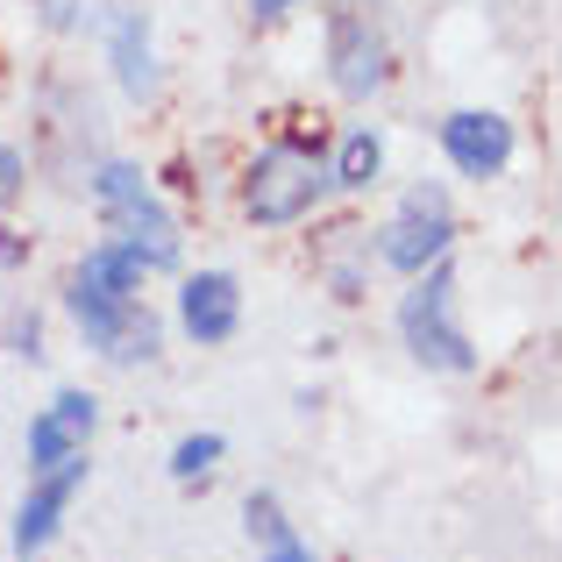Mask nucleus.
Listing matches in <instances>:
<instances>
[{
    "label": "nucleus",
    "mask_w": 562,
    "mask_h": 562,
    "mask_svg": "<svg viewBox=\"0 0 562 562\" xmlns=\"http://www.w3.org/2000/svg\"><path fill=\"white\" fill-rule=\"evenodd\" d=\"M22 257H29V243H14V235L0 228V271H14V263H22Z\"/></svg>",
    "instance_id": "nucleus-20"
},
{
    "label": "nucleus",
    "mask_w": 562,
    "mask_h": 562,
    "mask_svg": "<svg viewBox=\"0 0 562 562\" xmlns=\"http://www.w3.org/2000/svg\"><path fill=\"white\" fill-rule=\"evenodd\" d=\"M108 57H114V79H122V93L128 100H150L157 93V43H150V22H143L136 8H122V14H108Z\"/></svg>",
    "instance_id": "nucleus-11"
},
{
    "label": "nucleus",
    "mask_w": 562,
    "mask_h": 562,
    "mask_svg": "<svg viewBox=\"0 0 562 562\" xmlns=\"http://www.w3.org/2000/svg\"><path fill=\"white\" fill-rule=\"evenodd\" d=\"M441 157L456 165V179H498V171L513 165V122L492 108H456L449 122H441Z\"/></svg>",
    "instance_id": "nucleus-8"
},
{
    "label": "nucleus",
    "mask_w": 562,
    "mask_h": 562,
    "mask_svg": "<svg viewBox=\"0 0 562 562\" xmlns=\"http://www.w3.org/2000/svg\"><path fill=\"white\" fill-rule=\"evenodd\" d=\"M328 79L342 100H371L392 79V50H384L371 14H335L328 22Z\"/></svg>",
    "instance_id": "nucleus-6"
},
{
    "label": "nucleus",
    "mask_w": 562,
    "mask_h": 562,
    "mask_svg": "<svg viewBox=\"0 0 562 562\" xmlns=\"http://www.w3.org/2000/svg\"><path fill=\"white\" fill-rule=\"evenodd\" d=\"M43 22L50 29H79V0H43Z\"/></svg>",
    "instance_id": "nucleus-18"
},
{
    "label": "nucleus",
    "mask_w": 562,
    "mask_h": 562,
    "mask_svg": "<svg viewBox=\"0 0 562 562\" xmlns=\"http://www.w3.org/2000/svg\"><path fill=\"white\" fill-rule=\"evenodd\" d=\"M14 357H29V363L43 357V321H36V314H22V321H14Z\"/></svg>",
    "instance_id": "nucleus-17"
},
{
    "label": "nucleus",
    "mask_w": 562,
    "mask_h": 562,
    "mask_svg": "<svg viewBox=\"0 0 562 562\" xmlns=\"http://www.w3.org/2000/svg\"><path fill=\"white\" fill-rule=\"evenodd\" d=\"M93 427H100V398L79 392V384H65V392H57L50 406L29 420V477H43V470H57V463H71V456H86Z\"/></svg>",
    "instance_id": "nucleus-7"
},
{
    "label": "nucleus",
    "mask_w": 562,
    "mask_h": 562,
    "mask_svg": "<svg viewBox=\"0 0 562 562\" xmlns=\"http://www.w3.org/2000/svg\"><path fill=\"white\" fill-rule=\"evenodd\" d=\"M243 527H249V541H257V555H263V549H285V541H300V535H292V520H285V506H278L271 492H249Z\"/></svg>",
    "instance_id": "nucleus-13"
},
{
    "label": "nucleus",
    "mask_w": 562,
    "mask_h": 562,
    "mask_svg": "<svg viewBox=\"0 0 562 562\" xmlns=\"http://www.w3.org/2000/svg\"><path fill=\"white\" fill-rule=\"evenodd\" d=\"M179 328L200 349L235 342V328H243V285H235V271H192L186 278L179 285Z\"/></svg>",
    "instance_id": "nucleus-9"
},
{
    "label": "nucleus",
    "mask_w": 562,
    "mask_h": 562,
    "mask_svg": "<svg viewBox=\"0 0 562 562\" xmlns=\"http://www.w3.org/2000/svg\"><path fill=\"white\" fill-rule=\"evenodd\" d=\"M456 249V206L441 186H406V200H398V214L378 228V257L392 263L398 278L427 271V263H441Z\"/></svg>",
    "instance_id": "nucleus-4"
},
{
    "label": "nucleus",
    "mask_w": 562,
    "mask_h": 562,
    "mask_svg": "<svg viewBox=\"0 0 562 562\" xmlns=\"http://www.w3.org/2000/svg\"><path fill=\"white\" fill-rule=\"evenodd\" d=\"M398 342L413 349V363H427V371H441V378L477 371V349H470L463 321H456V271H449V257L427 263V271H413V285L398 292Z\"/></svg>",
    "instance_id": "nucleus-1"
},
{
    "label": "nucleus",
    "mask_w": 562,
    "mask_h": 562,
    "mask_svg": "<svg viewBox=\"0 0 562 562\" xmlns=\"http://www.w3.org/2000/svg\"><path fill=\"white\" fill-rule=\"evenodd\" d=\"M328 200V157L314 143H271L257 150V165L243 171V214L257 228H292Z\"/></svg>",
    "instance_id": "nucleus-2"
},
{
    "label": "nucleus",
    "mask_w": 562,
    "mask_h": 562,
    "mask_svg": "<svg viewBox=\"0 0 562 562\" xmlns=\"http://www.w3.org/2000/svg\"><path fill=\"white\" fill-rule=\"evenodd\" d=\"M86 456H71V463H57V470H43V477H29V498L14 506V555L22 562H36L43 549H50L57 535H65V513H71V498L86 492Z\"/></svg>",
    "instance_id": "nucleus-5"
},
{
    "label": "nucleus",
    "mask_w": 562,
    "mask_h": 562,
    "mask_svg": "<svg viewBox=\"0 0 562 562\" xmlns=\"http://www.w3.org/2000/svg\"><path fill=\"white\" fill-rule=\"evenodd\" d=\"M22 186H29L22 150H14V143H0V206H14V200H22Z\"/></svg>",
    "instance_id": "nucleus-16"
},
{
    "label": "nucleus",
    "mask_w": 562,
    "mask_h": 562,
    "mask_svg": "<svg viewBox=\"0 0 562 562\" xmlns=\"http://www.w3.org/2000/svg\"><path fill=\"white\" fill-rule=\"evenodd\" d=\"M221 456H228V441H221V435H186L179 449H171V484H200V477H214Z\"/></svg>",
    "instance_id": "nucleus-14"
},
{
    "label": "nucleus",
    "mask_w": 562,
    "mask_h": 562,
    "mask_svg": "<svg viewBox=\"0 0 562 562\" xmlns=\"http://www.w3.org/2000/svg\"><path fill=\"white\" fill-rule=\"evenodd\" d=\"M65 314L79 321V335L100 349L108 363H150L157 357V314L136 300V292H108V285H93V278H79L71 271V285H65Z\"/></svg>",
    "instance_id": "nucleus-3"
},
{
    "label": "nucleus",
    "mask_w": 562,
    "mask_h": 562,
    "mask_svg": "<svg viewBox=\"0 0 562 562\" xmlns=\"http://www.w3.org/2000/svg\"><path fill=\"white\" fill-rule=\"evenodd\" d=\"M108 243L143 257V271H171L179 263V221H171V206L157 192H143L128 206H108Z\"/></svg>",
    "instance_id": "nucleus-10"
},
{
    "label": "nucleus",
    "mask_w": 562,
    "mask_h": 562,
    "mask_svg": "<svg viewBox=\"0 0 562 562\" xmlns=\"http://www.w3.org/2000/svg\"><path fill=\"white\" fill-rule=\"evenodd\" d=\"M300 8V0H249V14H257V22H278V14H292Z\"/></svg>",
    "instance_id": "nucleus-19"
},
{
    "label": "nucleus",
    "mask_w": 562,
    "mask_h": 562,
    "mask_svg": "<svg viewBox=\"0 0 562 562\" xmlns=\"http://www.w3.org/2000/svg\"><path fill=\"white\" fill-rule=\"evenodd\" d=\"M143 192H157V186L143 179L136 165H100V171H93V200H100V214H108V206H128V200H143Z\"/></svg>",
    "instance_id": "nucleus-15"
},
{
    "label": "nucleus",
    "mask_w": 562,
    "mask_h": 562,
    "mask_svg": "<svg viewBox=\"0 0 562 562\" xmlns=\"http://www.w3.org/2000/svg\"><path fill=\"white\" fill-rule=\"evenodd\" d=\"M378 171H384V143H378V128H349L342 150L328 157V186L363 192V186H378Z\"/></svg>",
    "instance_id": "nucleus-12"
}]
</instances>
